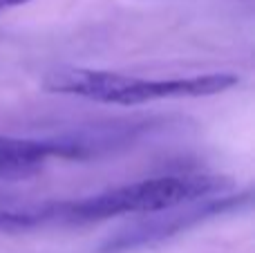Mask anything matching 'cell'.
Segmentation results:
<instances>
[{"label":"cell","instance_id":"1","mask_svg":"<svg viewBox=\"0 0 255 253\" xmlns=\"http://www.w3.org/2000/svg\"><path fill=\"white\" fill-rule=\"evenodd\" d=\"M233 188V179L222 175H163L106 188L81 200H45L20 206H0V233L72 229L119 215H150L224 195Z\"/></svg>","mask_w":255,"mask_h":253},{"label":"cell","instance_id":"2","mask_svg":"<svg viewBox=\"0 0 255 253\" xmlns=\"http://www.w3.org/2000/svg\"><path fill=\"white\" fill-rule=\"evenodd\" d=\"M240 83L238 74L213 72L177 79H139L92 67H54L43 76V90L52 94L81 97L106 106H143L161 99H199L222 94Z\"/></svg>","mask_w":255,"mask_h":253},{"label":"cell","instance_id":"3","mask_svg":"<svg viewBox=\"0 0 255 253\" xmlns=\"http://www.w3.org/2000/svg\"><path fill=\"white\" fill-rule=\"evenodd\" d=\"M249 202H251V193L249 191L224 193V195L206 197V200L181 204L168 211L150 213L143 220H136V222L119 229L115 236H110L99 247V253H126V251L159 245V242L170 240L172 236L188 231V229L197 227V224L206 222L211 218L226 215L231 211H240Z\"/></svg>","mask_w":255,"mask_h":253},{"label":"cell","instance_id":"4","mask_svg":"<svg viewBox=\"0 0 255 253\" xmlns=\"http://www.w3.org/2000/svg\"><path fill=\"white\" fill-rule=\"evenodd\" d=\"M49 157L72 159L63 137L25 139L0 134V179H27L36 175Z\"/></svg>","mask_w":255,"mask_h":253},{"label":"cell","instance_id":"5","mask_svg":"<svg viewBox=\"0 0 255 253\" xmlns=\"http://www.w3.org/2000/svg\"><path fill=\"white\" fill-rule=\"evenodd\" d=\"M31 0H0V11H7V9H13V7H20V4H27Z\"/></svg>","mask_w":255,"mask_h":253}]
</instances>
